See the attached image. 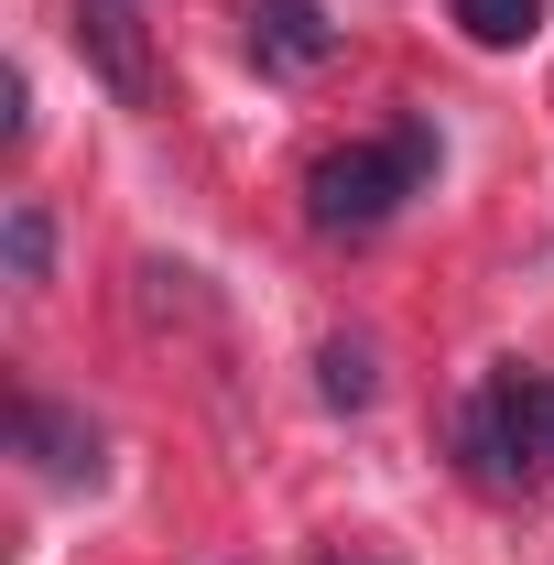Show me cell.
Returning a JSON list of instances; mask_svg holds the SVG:
<instances>
[{"label":"cell","instance_id":"7a4b0ae2","mask_svg":"<svg viewBox=\"0 0 554 565\" xmlns=\"http://www.w3.org/2000/svg\"><path fill=\"white\" fill-rule=\"evenodd\" d=\"M424 174H435V131L403 120L392 141H348V152H327V163L305 174V217H316L327 239H381Z\"/></svg>","mask_w":554,"mask_h":565},{"label":"cell","instance_id":"6da1fadb","mask_svg":"<svg viewBox=\"0 0 554 565\" xmlns=\"http://www.w3.org/2000/svg\"><path fill=\"white\" fill-rule=\"evenodd\" d=\"M457 468H468L489 500L554 479V381L544 370L511 359V370H489L479 403H457Z\"/></svg>","mask_w":554,"mask_h":565},{"label":"cell","instance_id":"ba28073f","mask_svg":"<svg viewBox=\"0 0 554 565\" xmlns=\"http://www.w3.org/2000/svg\"><path fill=\"white\" fill-rule=\"evenodd\" d=\"M44 262H55V228L33 196H11V282H44Z\"/></svg>","mask_w":554,"mask_h":565},{"label":"cell","instance_id":"3957f363","mask_svg":"<svg viewBox=\"0 0 554 565\" xmlns=\"http://www.w3.org/2000/svg\"><path fill=\"white\" fill-rule=\"evenodd\" d=\"M76 55L98 66V87H109L120 109L152 98V33H141L131 0H76Z\"/></svg>","mask_w":554,"mask_h":565},{"label":"cell","instance_id":"277c9868","mask_svg":"<svg viewBox=\"0 0 554 565\" xmlns=\"http://www.w3.org/2000/svg\"><path fill=\"white\" fill-rule=\"evenodd\" d=\"M11 446H22L55 490H87V479H98V424L66 414V403H44V392H22V403H11Z\"/></svg>","mask_w":554,"mask_h":565},{"label":"cell","instance_id":"8992f818","mask_svg":"<svg viewBox=\"0 0 554 565\" xmlns=\"http://www.w3.org/2000/svg\"><path fill=\"white\" fill-rule=\"evenodd\" d=\"M446 11H457V33L489 44V55H511V44H533V33H544V0H446Z\"/></svg>","mask_w":554,"mask_h":565},{"label":"cell","instance_id":"52a82bcc","mask_svg":"<svg viewBox=\"0 0 554 565\" xmlns=\"http://www.w3.org/2000/svg\"><path fill=\"white\" fill-rule=\"evenodd\" d=\"M316 370H327V403H338V414H359V403L381 392V359H370V338H327V359H316Z\"/></svg>","mask_w":554,"mask_h":565},{"label":"cell","instance_id":"5b68a950","mask_svg":"<svg viewBox=\"0 0 554 565\" xmlns=\"http://www.w3.org/2000/svg\"><path fill=\"white\" fill-rule=\"evenodd\" d=\"M239 22H251V55L273 76H316L338 55V22H327V0H239Z\"/></svg>","mask_w":554,"mask_h":565}]
</instances>
